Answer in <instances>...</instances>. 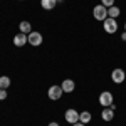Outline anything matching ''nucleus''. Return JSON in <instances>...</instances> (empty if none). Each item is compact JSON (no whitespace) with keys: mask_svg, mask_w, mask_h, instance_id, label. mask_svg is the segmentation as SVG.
<instances>
[{"mask_svg":"<svg viewBox=\"0 0 126 126\" xmlns=\"http://www.w3.org/2000/svg\"><path fill=\"white\" fill-rule=\"evenodd\" d=\"M99 104L103 108H111V109H114V97H113V93L103 91V93L99 94Z\"/></svg>","mask_w":126,"mask_h":126,"instance_id":"1","label":"nucleus"},{"mask_svg":"<svg viewBox=\"0 0 126 126\" xmlns=\"http://www.w3.org/2000/svg\"><path fill=\"white\" fill-rule=\"evenodd\" d=\"M93 17L96 20H99V22H104V20L108 19V9L104 7V5H96L94 9H93Z\"/></svg>","mask_w":126,"mask_h":126,"instance_id":"2","label":"nucleus"},{"mask_svg":"<svg viewBox=\"0 0 126 126\" xmlns=\"http://www.w3.org/2000/svg\"><path fill=\"white\" fill-rule=\"evenodd\" d=\"M62 94H64V91H62V87H61V86H50V87H49V91H47L49 99H52V101L61 99Z\"/></svg>","mask_w":126,"mask_h":126,"instance_id":"3","label":"nucleus"},{"mask_svg":"<svg viewBox=\"0 0 126 126\" xmlns=\"http://www.w3.org/2000/svg\"><path fill=\"white\" fill-rule=\"evenodd\" d=\"M64 119L67 121L69 125H74V123H79V113L74 109V108H71L67 109L66 113H64Z\"/></svg>","mask_w":126,"mask_h":126,"instance_id":"4","label":"nucleus"},{"mask_svg":"<svg viewBox=\"0 0 126 126\" xmlns=\"http://www.w3.org/2000/svg\"><path fill=\"white\" fill-rule=\"evenodd\" d=\"M103 27H104V30H106L108 34H114V32L118 30V22H116V19L108 17V19L103 22Z\"/></svg>","mask_w":126,"mask_h":126,"instance_id":"5","label":"nucleus"},{"mask_svg":"<svg viewBox=\"0 0 126 126\" xmlns=\"http://www.w3.org/2000/svg\"><path fill=\"white\" fill-rule=\"evenodd\" d=\"M27 39H29V44L30 46H34V47H37L42 44V34L40 32H35V30H32L29 35H27Z\"/></svg>","mask_w":126,"mask_h":126,"instance_id":"6","label":"nucleus"},{"mask_svg":"<svg viewBox=\"0 0 126 126\" xmlns=\"http://www.w3.org/2000/svg\"><path fill=\"white\" fill-rule=\"evenodd\" d=\"M111 79H113V82L121 84V82L126 79V72L123 71V69H113V72H111Z\"/></svg>","mask_w":126,"mask_h":126,"instance_id":"7","label":"nucleus"},{"mask_svg":"<svg viewBox=\"0 0 126 126\" xmlns=\"http://www.w3.org/2000/svg\"><path fill=\"white\" fill-rule=\"evenodd\" d=\"M29 42V39H27V34H22V32H19L15 37H14V46L15 47H22V46H25Z\"/></svg>","mask_w":126,"mask_h":126,"instance_id":"8","label":"nucleus"},{"mask_svg":"<svg viewBox=\"0 0 126 126\" xmlns=\"http://www.w3.org/2000/svg\"><path fill=\"white\" fill-rule=\"evenodd\" d=\"M61 87H62L64 93H72V91L76 89V82H74L72 79H64L62 84H61Z\"/></svg>","mask_w":126,"mask_h":126,"instance_id":"9","label":"nucleus"},{"mask_svg":"<svg viewBox=\"0 0 126 126\" xmlns=\"http://www.w3.org/2000/svg\"><path fill=\"white\" fill-rule=\"evenodd\" d=\"M101 118H103V121H113V118H114V109L104 108V109L101 111Z\"/></svg>","mask_w":126,"mask_h":126,"instance_id":"10","label":"nucleus"},{"mask_svg":"<svg viewBox=\"0 0 126 126\" xmlns=\"http://www.w3.org/2000/svg\"><path fill=\"white\" fill-rule=\"evenodd\" d=\"M59 0H40V5L44 10H52L56 5H57Z\"/></svg>","mask_w":126,"mask_h":126,"instance_id":"11","label":"nucleus"},{"mask_svg":"<svg viewBox=\"0 0 126 126\" xmlns=\"http://www.w3.org/2000/svg\"><path fill=\"white\" fill-rule=\"evenodd\" d=\"M20 32L22 34H27L29 35L30 32H32V25H30V22H27V20H24V22H20Z\"/></svg>","mask_w":126,"mask_h":126,"instance_id":"12","label":"nucleus"},{"mask_svg":"<svg viewBox=\"0 0 126 126\" xmlns=\"http://www.w3.org/2000/svg\"><path fill=\"white\" fill-rule=\"evenodd\" d=\"M91 113H89V111H82V113H79V121H81V123H84V125H87V123H89V121H91Z\"/></svg>","mask_w":126,"mask_h":126,"instance_id":"13","label":"nucleus"},{"mask_svg":"<svg viewBox=\"0 0 126 126\" xmlns=\"http://www.w3.org/2000/svg\"><path fill=\"white\" fill-rule=\"evenodd\" d=\"M119 14H121V10L118 9L116 5H113V7H109V9H108V17H111V19H116Z\"/></svg>","mask_w":126,"mask_h":126,"instance_id":"14","label":"nucleus"},{"mask_svg":"<svg viewBox=\"0 0 126 126\" xmlns=\"http://www.w3.org/2000/svg\"><path fill=\"white\" fill-rule=\"evenodd\" d=\"M10 78L9 76H0V89H9L10 86Z\"/></svg>","mask_w":126,"mask_h":126,"instance_id":"15","label":"nucleus"},{"mask_svg":"<svg viewBox=\"0 0 126 126\" xmlns=\"http://www.w3.org/2000/svg\"><path fill=\"white\" fill-rule=\"evenodd\" d=\"M101 5H104L106 9H109V7L114 5V0H101Z\"/></svg>","mask_w":126,"mask_h":126,"instance_id":"16","label":"nucleus"},{"mask_svg":"<svg viewBox=\"0 0 126 126\" xmlns=\"http://www.w3.org/2000/svg\"><path fill=\"white\" fill-rule=\"evenodd\" d=\"M7 97V89H0V101Z\"/></svg>","mask_w":126,"mask_h":126,"instance_id":"17","label":"nucleus"},{"mask_svg":"<svg viewBox=\"0 0 126 126\" xmlns=\"http://www.w3.org/2000/svg\"><path fill=\"white\" fill-rule=\"evenodd\" d=\"M71 126H86V125H84V123H81V121H79V123H74V125H71Z\"/></svg>","mask_w":126,"mask_h":126,"instance_id":"18","label":"nucleus"},{"mask_svg":"<svg viewBox=\"0 0 126 126\" xmlns=\"http://www.w3.org/2000/svg\"><path fill=\"white\" fill-rule=\"evenodd\" d=\"M49 126H61L59 123H56V121H52V123H49Z\"/></svg>","mask_w":126,"mask_h":126,"instance_id":"19","label":"nucleus"},{"mask_svg":"<svg viewBox=\"0 0 126 126\" xmlns=\"http://www.w3.org/2000/svg\"><path fill=\"white\" fill-rule=\"evenodd\" d=\"M121 39H123V40L126 42V32H123V34H121Z\"/></svg>","mask_w":126,"mask_h":126,"instance_id":"20","label":"nucleus"},{"mask_svg":"<svg viewBox=\"0 0 126 126\" xmlns=\"http://www.w3.org/2000/svg\"><path fill=\"white\" fill-rule=\"evenodd\" d=\"M125 32H126V22H125Z\"/></svg>","mask_w":126,"mask_h":126,"instance_id":"21","label":"nucleus"},{"mask_svg":"<svg viewBox=\"0 0 126 126\" xmlns=\"http://www.w3.org/2000/svg\"><path fill=\"white\" fill-rule=\"evenodd\" d=\"M20 2H22V0H20Z\"/></svg>","mask_w":126,"mask_h":126,"instance_id":"22","label":"nucleus"}]
</instances>
